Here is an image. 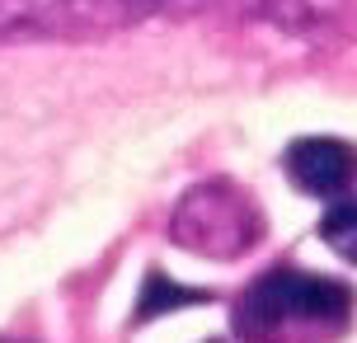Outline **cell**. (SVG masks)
<instances>
[{
  "label": "cell",
  "mask_w": 357,
  "mask_h": 343,
  "mask_svg": "<svg viewBox=\"0 0 357 343\" xmlns=\"http://www.w3.org/2000/svg\"><path fill=\"white\" fill-rule=\"evenodd\" d=\"M353 310V291L334 277H305V273H268L245 296L240 329L250 334H278L282 325H343Z\"/></svg>",
  "instance_id": "6da1fadb"
},
{
  "label": "cell",
  "mask_w": 357,
  "mask_h": 343,
  "mask_svg": "<svg viewBox=\"0 0 357 343\" xmlns=\"http://www.w3.org/2000/svg\"><path fill=\"white\" fill-rule=\"evenodd\" d=\"M287 174L296 179L301 193L329 198L357 179V151L348 142H334V137H305L287 151Z\"/></svg>",
  "instance_id": "7a4b0ae2"
},
{
  "label": "cell",
  "mask_w": 357,
  "mask_h": 343,
  "mask_svg": "<svg viewBox=\"0 0 357 343\" xmlns=\"http://www.w3.org/2000/svg\"><path fill=\"white\" fill-rule=\"evenodd\" d=\"M193 301H202V291H188V287H178V282H169V277H160V273H151V277H146V287H142L137 320H151V315H160V310L193 306Z\"/></svg>",
  "instance_id": "3957f363"
},
{
  "label": "cell",
  "mask_w": 357,
  "mask_h": 343,
  "mask_svg": "<svg viewBox=\"0 0 357 343\" xmlns=\"http://www.w3.org/2000/svg\"><path fill=\"white\" fill-rule=\"evenodd\" d=\"M320 235H324V245L339 254V259L357 264V202H339V207L324 217Z\"/></svg>",
  "instance_id": "277c9868"
}]
</instances>
